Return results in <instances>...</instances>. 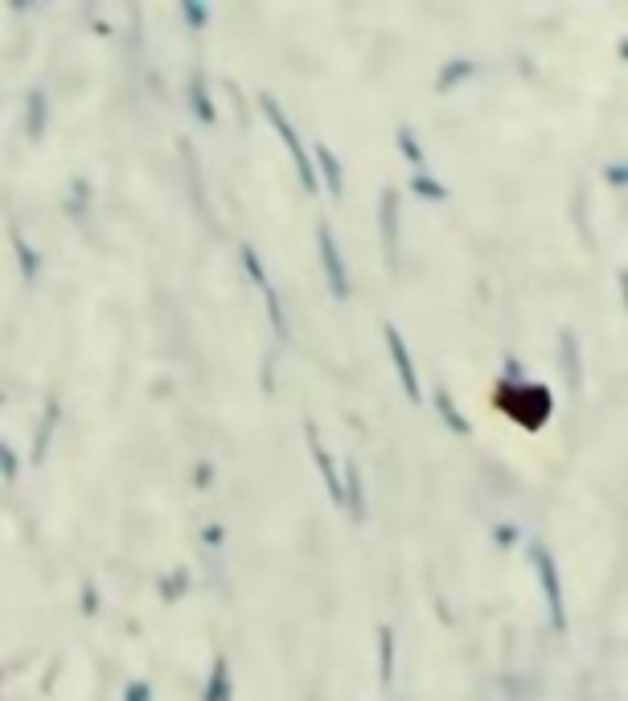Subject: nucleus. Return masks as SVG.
<instances>
[{"mask_svg":"<svg viewBox=\"0 0 628 701\" xmlns=\"http://www.w3.org/2000/svg\"><path fill=\"white\" fill-rule=\"evenodd\" d=\"M264 111H267V119H272V124H276V128H279V136H284V144L292 148V157H296V164H300V177H305V185H308V189H317V172H312V164H308L305 148H300V140H296L292 124H288V115L279 111V103H272V99H264Z\"/></svg>","mask_w":628,"mask_h":701,"instance_id":"1","label":"nucleus"},{"mask_svg":"<svg viewBox=\"0 0 628 701\" xmlns=\"http://www.w3.org/2000/svg\"><path fill=\"white\" fill-rule=\"evenodd\" d=\"M534 566L542 571V587H546V603H551V616H555V628H563V595H558V574L551 566V554L534 545Z\"/></svg>","mask_w":628,"mask_h":701,"instance_id":"2","label":"nucleus"},{"mask_svg":"<svg viewBox=\"0 0 628 701\" xmlns=\"http://www.w3.org/2000/svg\"><path fill=\"white\" fill-rule=\"evenodd\" d=\"M321 255H324V272H329V287L337 291V300L350 296V279H345V267H341V251L333 246V234L321 230Z\"/></svg>","mask_w":628,"mask_h":701,"instance_id":"3","label":"nucleus"},{"mask_svg":"<svg viewBox=\"0 0 628 701\" xmlns=\"http://www.w3.org/2000/svg\"><path fill=\"white\" fill-rule=\"evenodd\" d=\"M386 341H391V353H395V370H398V378H403V386H407V399H419V378H415V365H411L407 344L398 341V332H395V329L386 332Z\"/></svg>","mask_w":628,"mask_h":701,"instance_id":"4","label":"nucleus"},{"mask_svg":"<svg viewBox=\"0 0 628 701\" xmlns=\"http://www.w3.org/2000/svg\"><path fill=\"white\" fill-rule=\"evenodd\" d=\"M231 698V689H226V665H214V686H210V693H205V701H226Z\"/></svg>","mask_w":628,"mask_h":701,"instance_id":"5","label":"nucleus"},{"mask_svg":"<svg viewBox=\"0 0 628 701\" xmlns=\"http://www.w3.org/2000/svg\"><path fill=\"white\" fill-rule=\"evenodd\" d=\"M321 160H324V172H329V185H333V193H341V172H337L333 157H329V152H321Z\"/></svg>","mask_w":628,"mask_h":701,"instance_id":"6","label":"nucleus"}]
</instances>
